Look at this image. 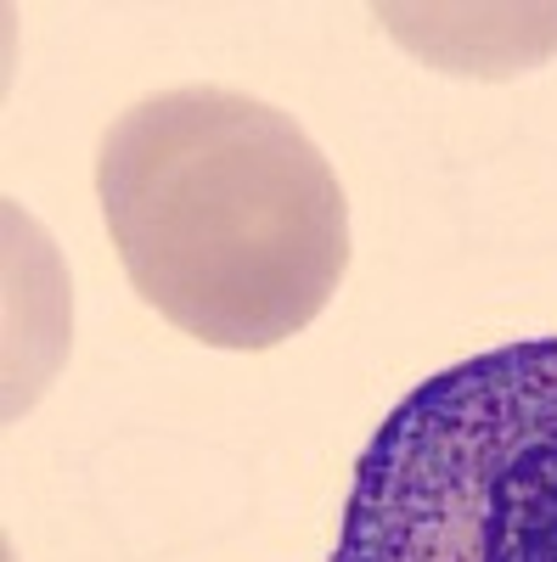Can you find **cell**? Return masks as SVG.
<instances>
[{
    "label": "cell",
    "mask_w": 557,
    "mask_h": 562,
    "mask_svg": "<svg viewBox=\"0 0 557 562\" xmlns=\"http://www.w3.org/2000/svg\"><path fill=\"white\" fill-rule=\"evenodd\" d=\"M97 198L130 288L209 349H276L333 304L349 203L315 140L259 97L180 85L113 119Z\"/></svg>",
    "instance_id": "6da1fadb"
},
{
    "label": "cell",
    "mask_w": 557,
    "mask_h": 562,
    "mask_svg": "<svg viewBox=\"0 0 557 562\" xmlns=\"http://www.w3.org/2000/svg\"><path fill=\"white\" fill-rule=\"evenodd\" d=\"M333 562H557V338L416 383L360 450Z\"/></svg>",
    "instance_id": "7a4b0ae2"
}]
</instances>
